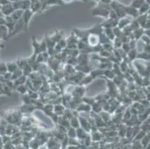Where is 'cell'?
Returning a JSON list of instances; mask_svg holds the SVG:
<instances>
[{
    "instance_id": "1",
    "label": "cell",
    "mask_w": 150,
    "mask_h": 149,
    "mask_svg": "<svg viewBox=\"0 0 150 149\" xmlns=\"http://www.w3.org/2000/svg\"><path fill=\"white\" fill-rule=\"evenodd\" d=\"M149 5L148 3H147V2H145L144 4H143L141 6V7H140V11H141V13H145V12H147L148 10H149Z\"/></svg>"
},
{
    "instance_id": "2",
    "label": "cell",
    "mask_w": 150,
    "mask_h": 149,
    "mask_svg": "<svg viewBox=\"0 0 150 149\" xmlns=\"http://www.w3.org/2000/svg\"><path fill=\"white\" fill-rule=\"evenodd\" d=\"M7 66H6L4 63H0V74H6V72H7Z\"/></svg>"
},
{
    "instance_id": "3",
    "label": "cell",
    "mask_w": 150,
    "mask_h": 149,
    "mask_svg": "<svg viewBox=\"0 0 150 149\" xmlns=\"http://www.w3.org/2000/svg\"><path fill=\"white\" fill-rule=\"evenodd\" d=\"M144 0H134V7H141V6L144 3Z\"/></svg>"
},
{
    "instance_id": "4",
    "label": "cell",
    "mask_w": 150,
    "mask_h": 149,
    "mask_svg": "<svg viewBox=\"0 0 150 149\" xmlns=\"http://www.w3.org/2000/svg\"><path fill=\"white\" fill-rule=\"evenodd\" d=\"M7 70L9 71V72H12L13 71L15 70V69H16V66L14 65V64H7Z\"/></svg>"
},
{
    "instance_id": "5",
    "label": "cell",
    "mask_w": 150,
    "mask_h": 149,
    "mask_svg": "<svg viewBox=\"0 0 150 149\" xmlns=\"http://www.w3.org/2000/svg\"><path fill=\"white\" fill-rule=\"evenodd\" d=\"M147 3H148L149 5H150V0H147Z\"/></svg>"
},
{
    "instance_id": "6",
    "label": "cell",
    "mask_w": 150,
    "mask_h": 149,
    "mask_svg": "<svg viewBox=\"0 0 150 149\" xmlns=\"http://www.w3.org/2000/svg\"><path fill=\"white\" fill-rule=\"evenodd\" d=\"M0 9H1V6H0Z\"/></svg>"
}]
</instances>
